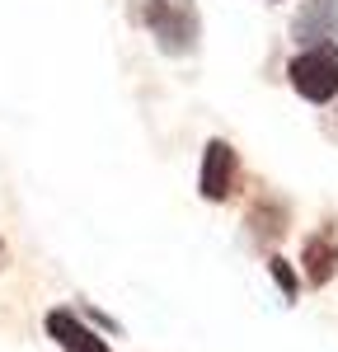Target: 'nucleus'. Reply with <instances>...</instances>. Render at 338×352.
<instances>
[{"label":"nucleus","instance_id":"nucleus-1","mask_svg":"<svg viewBox=\"0 0 338 352\" xmlns=\"http://www.w3.org/2000/svg\"><path fill=\"white\" fill-rule=\"evenodd\" d=\"M137 19L165 56H193L202 47V10L197 0H132Z\"/></svg>","mask_w":338,"mask_h":352},{"label":"nucleus","instance_id":"nucleus-2","mask_svg":"<svg viewBox=\"0 0 338 352\" xmlns=\"http://www.w3.org/2000/svg\"><path fill=\"white\" fill-rule=\"evenodd\" d=\"M286 80L306 104H329L338 99V43H319V47H301L286 61Z\"/></svg>","mask_w":338,"mask_h":352},{"label":"nucleus","instance_id":"nucleus-3","mask_svg":"<svg viewBox=\"0 0 338 352\" xmlns=\"http://www.w3.org/2000/svg\"><path fill=\"white\" fill-rule=\"evenodd\" d=\"M240 184H245L240 151L230 141H221V136H212L202 146V164H197V192H202V202H230L240 192Z\"/></svg>","mask_w":338,"mask_h":352},{"label":"nucleus","instance_id":"nucleus-4","mask_svg":"<svg viewBox=\"0 0 338 352\" xmlns=\"http://www.w3.org/2000/svg\"><path fill=\"white\" fill-rule=\"evenodd\" d=\"M43 329H47V338L61 352H113L109 338H99V329L89 324L80 310H71V305H52L43 315Z\"/></svg>","mask_w":338,"mask_h":352},{"label":"nucleus","instance_id":"nucleus-5","mask_svg":"<svg viewBox=\"0 0 338 352\" xmlns=\"http://www.w3.org/2000/svg\"><path fill=\"white\" fill-rule=\"evenodd\" d=\"M338 277V235H334V226L324 221L319 230H310L306 244H301V282L306 287H329Z\"/></svg>","mask_w":338,"mask_h":352},{"label":"nucleus","instance_id":"nucleus-6","mask_svg":"<svg viewBox=\"0 0 338 352\" xmlns=\"http://www.w3.org/2000/svg\"><path fill=\"white\" fill-rule=\"evenodd\" d=\"M338 38V0H306L291 14V43L296 47H319Z\"/></svg>","mask_w":338,"mask_h":352},{"label":"nucleus","instance_id":"nucleus-7","mask_svg":"<svg viewBox=\"0 0 338 352\" xmlns=\"http://www.w3.org/2000/svg\"><path fill=\"white\" fill-rule=\"evenodd\" d=\"M286 226H291V217H286V202H282V197H273V192L254 197V207H249V235L263 244V249H268V244H278L282 235H286Z\"/></svg>","mask_w":338,"mask_h":352},{"label":"nucleus","instance_id":"nucleus-8","mask_svg":"<svg viewBox=\"0 0 338 352\" xmlns=\"http://www.w3.org/2000/svg\"><path fill=\"white\" fill-rule=\"evenodd\" d=\"M268 272H273V282L282 287V300H286V305H296V296H301V272L291 268L282 254H268Z\"/></svg>","mask_w":338,"mask_h":352},{"label":"nucleus","instance_id":"nucleus-9","mask_svg":"<svg viewBox=\"0 0 338 352\" xmlns=\"http://www.w3.org/2000/svg\"><path fill=\"white\" fill-rule=\"evenodd\" d=\"M0 263H5V240H0Z\"/></svg>","mask_w":338,"mask_h":352}]
</instances>
